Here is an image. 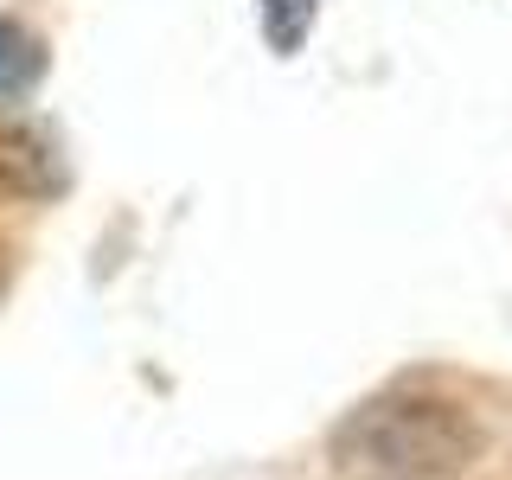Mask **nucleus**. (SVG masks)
Listing matches in <instances>:
<instances>
[{"label":"nucleus","mask_w":512,"mask_h":480,"mask_svg":"<svg viewBox=\"0 0 512 480\" xmlns=\"http://www.w3.org/2000/svg\"><path fill=\"white\" fill-rule=\"evenodd\" d=\"M39 77H45V45H39V32L20 26L13 13H0V103L26 96Z\"/></svg>","instance_id":"3"},{"label":"nucleus","mask_w":512,"mask_h":480,"mask_svg":"<svg viewBox=\"0 0 512 480\" xmlns=\"http://www.w3.org/2000/svg\"><path fill=\"white\" fill-rule=\"evenodd\" d=\"M256 7H263V39H269V52L295 58L301 45H308L320 0H256Z\"/></svg>","instance_id":"4"},{"label":"nucleus","mask_w":512,"mask_h":480,"mask_svg":"<svg viewBox=\"0 0 512 480\" xmlns=\"http://www.w3.org/2000/svg\"><path fill=\"white\" fill-rule=\"evenodd\" d=\"M474 455L480 423L436 391H384L327 436L333 480H455Z\"/></svg>","instance_id":"1"},{"label":"nucleus","mask_w":512,"mask_h":480,"mask_svg":"<svg viewBox=\"0 0 512 480\" xmlns=\"http://www.w3.org/2000/svg\"><path fill=\"white\" fill-rule=\"evenodd\" d=\"M0 186L13 199H52L64 186V167L39 128H0Z\"/></svg>","instance_id":"2"}]
</instances>
